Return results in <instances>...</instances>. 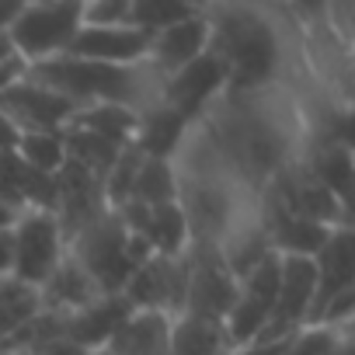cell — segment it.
I'll return each mask as SVG.
<instances>
[{
	"instance_id": "d4e9b609",
	"label": "cell",
	"mask_w": 355,
	"mask_h": 355,
	"mask_svg": "<svg viewBox=\"0 0 355 355\" xmlns=\"http://www.w3.org/2000/svg\"><path fill=\"white\" fill-rule=\"evenodd\" d=\"M192 15H202L192 0H132V15H129V25L143 28V32H160L174 21H185Z\"/></svg>"
},
{
	"instance_id": "8d00e7d4",
	"label": "cell",
	"mask_w": 355,
	"mask_h": 355,
	"mask_svg": "<svg viewBox=\"0 0 355 355\" xmlns=\"http://www.w3.org/2000/svg\"><path fill=\"white\" fill-rule=\"evenodd\" d=\"M251 4H261V8H268V11L286 15V0H251Z\"/></svg>"
},
{
	"instance_id": "2e32d148",
	"label": "cell",
	"mask_w": 355,
	"mask_h": 355,
	"mask_svg": "<svg viewBox=\"0 0 355 355\" xmlns=\"http://www.w3.org/2000/svg\"><path fill=\"white\" fill-rule=\"evenodd\" d=\"M101 296L105 293L87 279V272L70 254H63V261L53 268V275L39 286V310H49L56 317H70V313L91 306Z\"/></svg>"
},
{
	"instance_id": "4dcf8cb0",
	"label": "cell",
	"mask_w": 355,
	"mask_h": 355,
	"mask_svg": "<svg viewBox=\"0 0 355 355\" xmlns=\"http://www.w3.org/2000/svg\"><path fill=\"white\" fill-rule=\"evenodd\" d=\"M25 73H28V63H25L18 53L4 56V60H0V94L11 91L18 80H25Z\"/></svg>"
},
{
	"instance_id": "f1b7e54d",
	"label": "cell",
	"mask_w": 355,
	"mask_h": 355,
	"mask_svg": "<svg viewBox=\"0 0 355 355\" xmlns=\"http://www.w3.org/2000/svg\"><path fill=\"white\" fill-rule=\"evenodd\" d=\"M132 0H80V25L94 28H112V25H129Z\"/></svg>"
},
{
	"instance_id": "f35d334b",
	"label": "cell",
	"mask_w": 355,
	"mask_h": 355,
	"mask_svg": "<svg viewBox=\"0 0 355 355\" xmlns=\"http://www.w3.org/2000/svg\"><path fill=\"white\" fill-rule=\"evenodd\" d=\"M192 4H196V8H199V11H206V8H209V4H216V0H192Z\"/></svg>"
},
{
	"instance_id": "7a4b0ae2",
	"label": "cell",
	"mask_w": 355,
	"mask_h": 355,
	"mask_svg": "<svg viewBox=\"0 0 355 355\" xmlns=\"http://www.w3.org/2000/svg\"><path fill=\"white\" fill-rule=\"evenodd\" d=\"M209 53L220 60L227 91H261L289 84L293 63V21L251 0H216L206 11Z\"/></svg>"
},
{
	"instance_id": "484cf974",
	"label": "cell",
	"mask_w": 355,
	"mask_h": 355,
	"mask_svg": "<svg viewBox=\"0 0 355 355\" xmlns=\"http://www.w3.org/2000/svg\"><path fill=\"white\" fill-rule=\"evenodd\" d=\"M39 313V293L15 282V279H0V341L11 331H18L28 317Z\"/></svg>"
},
{
	"instance_id": "e0dca14e",
	"label": "cell",
	"mask_w": 355,
	"mask_h": 355,
	"mask_svg": "<svg viewBox=\"0 0 355 355\" xmlns=\"http://www.w3.org/2000/svg\"><path fill=\"white\" fill-rule=\"evenodd\" d=\"M171 313L160 310H129L115 334L108 338V355H167Z\"/></svg>"
},
{
	"instance_id": "52a82bcc",
	"label": "cell",
	"mask_w": 355,
	"mask_h": 355,
	"mask_svg": "<svg viewBox=\"0 0 355 355\" xmlns=\"http://www.w3.org/2000/svg\"><path fill=\"white\" fill-rule=\"evenodd\" d=\"M185 258V306L182 313H199V317H216L223 320L227 310L234 306L241 286L237 279L227 272L220 248H206V244H189Z\"/></svg>"
},
{
	"instance_id": "e575fe53",
	"label": "cell",
	"mask_w": 355,
	"mask_h": 355,
	"mask_svg": "<svg viewBox=\"0 0 355 355\" xmlns=\"http://www.w3.org/2000/svg\"><path fill=\"white\" fill-rule=\"evenodd\" d=\"M21 8H25L21 0H0V32H8L15 25V18H18Z\"/></svg>"
},
{
	"instance_id": "d590c367",
	"label": "cell",
	"mask_w": 355,
	"mask_h": 355,
	"mask_svg": "<svg viewBox=\"0 0 355 355\" xmlns=\"http://www.w3.org/2000/svg\"><path fill=\"white\" fill-rule=\"evenodd\" d=\"M18 213H21V209H15V206H8L4 199H0V230H11L15 220H18Z\"/></svg>"
},
{
	"instance_id": "4fadbf2b",
	"label": "cell",
	"mask_w": 355,
	"mask_h": 355,
	"mask_svg": "<svg viewBox=\"0 0 355 355\" xmlns=\"http://www.w3.org/2000/svg\"><path fill=\"white\" fill-rule=\"evenodd\" d=\"M300 164L317 178V182L341 202L352 209V182H355V153L352 143L341 139H320V136H303L300 146Z\"/></svg>"
},
{
	"instance_id": "d6986e66",
	"label": "cell",
	"mask_w": 355,
	"mask_h": 355,
	"mask_svg": "<svg viewBox=\"0 0 355 355\" xmlns=\"http://www.w3.org/2000/svg\"><path fill=\"white\" fill-rule=\"evenodd\" d=\"M167 355H234L223 320L199 317V313H174Z\"/></svg>"
},
{
	"instance_id": "7c38bea8",
	"label": "cell",
	"mask_w": 355,
	"mask_h": 355,
	"mask_svg": "<svg viewBox=\"0 0 355 355\" xmlns=\"http://www.w3.org/2000/svg\"><path fill=\"white\" fill-rule=\"evenodd\" d=\"M209 46V21L206 15H192L185 21H174L160 32L150 35V49H146V63L164 77L178 73L182 67H189L192 60H199Z\"/></svg>"
},
{
	"instance_id": "74e56055",
	"label": "cell",
	"mask_w": 355,
	"mask_h": 355,
	"mask_svg": "<svg viewBox=\"0 0 355 355\" xmlns=\"http://www.w3.org/2000/svg\"><path fill=\"white\" fill-rule=\"evenodd\" d=\"M11 53H15V46H11L8 32H0V60H4V56H11Z\"/></svg>"
},
{
	"instance_id": "277c9868",
	"label": "cell",
	"mask_w": 355,
	"mask_h": 355,
	"mask_svg": "<svg viewBox=\"0 0 355 355\" xmlns=\"http://www.w3.org/2000/svg\"><path fill=\"white\" fill-rule=\"evenodd\" d=\"M67 254L87 272V279L105 293L119 296L125 279L132 275V258H129V230L122 227L119 213L105 209L94 223H87L80 234L67 241Z\"/></svg>"
},
{
	"instance_id": "83f0119b",
	"label": "cell",
	"mask_w": 355,
	"mask_h": 355,
	"mask_svg": "<svg viewBox=\"0 0 355 355\" xmlns=\"http://www.w3.org/2000/svg\"><path fill=\"white\" fill-rule=\"evenodd\" d=\"M139 160H143V153H136L132 146H125V150L115 157V164L108 167L105 182H101V199H105L108 209H119L122 202H129V192H132V182H136Z\"/></svg>"
},
{
	"instance_id": "5bb4252c",
	"label": "cell",
	"mask_w": 355,
	"mask_h": 355,
	"mask_svg": "<svg viewBox=\"0 0 355 355\" xmlns=\"http://www.w3.org/2000/svg\"><path fill=\"white\" fill-rule=\"evenodd\" d=\"M313 268H317V296H313L310 320L331 296H338L345 289H355V234H352V223L334 227L327 234V241L313 254Z\"/></svg>"
},
{
	"instance_id": "603a6c76",
	"label": "cell",
	"mask_w": 355,
	"mask_h": 355,
	"mask_svg": "<svg viewBox=\"0 0 355 355\" xmlns=\"http://www.w3.org/2000/svg\"><path fill=\"white\" fill-rule=\"evenodd\" d=\"M67 125L87 129V132H98V136H105L119 146H129L132 129H136V112L122 108V105H84V108L73 112V119Z\"/></svg>"
},
{
	"instance_id": "ffe728a7",
	"label": "cell",
	"mask_w": 355,
	"mask_h": 355,
	"mask_svg": "<svg viewBox=\"0 0 355 355\" xmlns=\"http://www.w3.org/2000/svg\"><path fill=\"white\" fill-rule=\"evenodd\" d=\"M139 237L150 244V251H153L157 258H182V254L189 251V244H192L185 213H182V206H178V202L153 206V209H150V220H146V227H143Z\"/></svg>"
},
{
	"instance_id": "d6a6232c",
	"label": "cell",
	"mask_w": 355,
	"mask_h": 355,
	"mask_svg": "<svg viewBox=\"0 0 355 355\" xmlns=\"http://www.w3.org/2000/svg\"><path fill=\"white\" fill-rule=\"evenodd\" d=\"M18 136H21V129L8 115H0V153H11L18 146Z\"/></svg>"
},
{
	"instance_id": "44dd1931",
	"label": "cell",
	"mask_w": 355,
	"mask_h": 355,
	"mask_svg": "<svg viewBox=\"0 0 355 355\" xmlns=\"http://www.w3.org/2000/svg\"><path fill=\"white\" fill-rule=\"evenodd\" d=\"M129 202H139V206H150V209L178 202V171H174V164L157 160V157H143L139 167H136V182H132Z\"/></svg>"
},
{
	"instance_id": "9c48e42d",
	"label": "cell",
	"mask_w": 355,
	"mask_h": 355,
	"mask_svg": "<svg viewBox=\"0 0 355 355\" xmlns=\"http://www.w3.org/2000/svg\"><path fill=\"white\" fill-rule=\"evenodd\" d=\"M227 91V77L220 60L206 49L199 60H192L189 67H182L178 73L164 77L160 84V101L174 112H182L189 122H196L220 94Z\"/></svg>"
},
{
	"instance_id": "ba28073f",
	"label": "cell",
	"mask_w": 355,
	"mask_h": 355,
	"mask_svg": "<svg viewBox=\"0 0 355 355\" xmlns=\"http://www.w3.org/2000/svg\"><path fill=\"white\" fill-rule=\"evenodd\" d=\"M73 112H77L73 101L42 87L28 73L11 91L0 94V115H8L21 132H60V129H67Z\"/></svg>"
},
{
	"instance_id": "7402d4cb",
	"label": "cell",
	"mask_w": 355,
	"mask_h": 355,
	"mask_svg": "<svg viewBox=\"0 0 355 355\" xmlns=\"http://www.w3.org/2000/svg\"><path fill=\"white\" fill-rule=\"evenodd\" d=\"M63 146H67V160H73L77 167H84L87 174H94L98 182H105L108 167H112L115 157L125 150V146H119V143H112V139H105V136H98V132L73 129V125L63 129Z\"/></svg>"
},
{
	"instance_id": "3957f363",
	"label": "cell",
	"mask_w": 355,
	"mask_h": 355,
	"mask_svg": "<svg viewBox=\"0 0 355 355\" xmlns=\"http://www.w3.org/2000/svg\"><path fill=\"white\" fill-rule=\"evenodd\" d=\"M28 77L39 80L42 87L63 94L77 108L122 105L132 112H143L153 101H160V84H164L160 73L146 60L115 67V63H91V60H77V56H56L46 63H32Z\"/></svg>"
},
{
	"instance_id": "6da1fadb",
	"label": "cell",
	"mask_w": 355,
	"mask_h": 355,
	"mask_svg": "<svg viewBox=\"0 0 355 355\" xmlns=\"http://www.w3.org/2000/svg\"><path fill=\"white\" fill-rule=\"evenodd\" d=\"M192 129L213 160L248 189L261 192L300 153L306 136V112L289 84L261 91H223Z\"/></svg>"
},
{
	"instance_id": "ab89813d",
	"label": "cell",
	"mask_w": 355,
	"mask_h": 355,
	"mask_svg": "<svg viewBox=\"0 0 355 355\" xmlns=\"http://www.w3.org/2000/svg\"><path fill=\"white\" fill-rule=\"evenodd\" d=\"M334 355H355V345H345L341 352H334Z\"/></svg>"
},
{
	"instance_id": "f546056e",
	"label": "cell",
	"mask_w": 355,
	"mask_h": 355,
	"mask_svg": "<svg viewBox=\"0 0 355 355\" xmlns=\"http://www.w3.org/2000/svg\"><path fill=\"white\" fill-rule=\"evenodd\" d=\"M324 8L327 0H286V18L303 35H324Z\"/></svg>"
},
{
	"instance_id": "836d02e7",
	"label": "cell",
	"mask_w": 355,
	"mask_h": 355,
	"mask_svg": "<svg viewBox=\"0 0 355 355\" xmlns=\"http://www.w3.org/2000/svg\"><path fill=\"white\" fill-rule=\"evenodd\" d=\"M35 355H87L80 345H73V341H67V338H53L49 345H42Z\"/></svg>"
},
{
	"instance_id": "b9f144b4",
	"label": "cell",
	"mask_w": 355,
	"mask_h": 355,
	"mask_svg": "<svg viewBox=\"0 0 355 355\" xmlns=\"http://www.w3.org/2000/svg\"><path fill=\"white\" fill-rule=\"evenodd\" d=\"M21 4H39V0H21Z\"/></svg>"
},
{
	"instance_id": "1f68e13d",
	"label": "cell",
	"mask_w": 355,
	"mask_h": 355,
	"mask_svg": "<svg viewBox=\"0 0 355 355\" xmlns=\"http://www.w3.org/2000/svg\"><path fill=\"white\" fill-rule=\"evenodd\" d=\"M11 268H15V241L11 230H0V279H11Z\"/></svg>"
},
{
	"instance_id": "8992f818",
	"label": "cell",
	"mask_w": 355,
	"mask_h": 355,
	"mask_svg": "<svg viewBox=\"0 0 355 355\" xmlns=\"http://www.w3.org/2000/svg\"><path fill=\"white\" fill-rule=\"evenodd\" d=\"M11 241H15L11 279L39 293V286L53 275V268L67 254V237H63L56 216L42 213V209H21L11 227Z\"/></svg>"
},
{
	"instance_id": "30bf717a",
	"label": "cell",
	"mask_w": 355,
	"mask_h": 355,
	"mask_svg": "<svg viewBox=\"0 0 355 355\" xmlns=\"http://www.w3.org/2000/svg\"><path fill=\"white\" fill-rule=\"evenodd\" d=\"M105 209L108 206L101 199V182L94 174H87L84 167H77L73 160H67L56 171V209H53L63 237L70 241L87 223H94Z\"/></svg>"
},
{
	"instance_id": "4316f807",
	"label": "cell",
	"mask_w": 355,
	"mask_h": 355,
	"mask_svg": "<svg viewBox=\"0 0 355 355\" xmlns=\"http://www.w3.org/2000/svg\"><path fill=\"white\" fill-rule=\"evenodd\" d=\"M345 345H352V331H338V327H324V324H306L300 327L279 355H334Z\"/></svg>"
},
{
	"instance_id": "cb8c5ba5",
	"label": "cell",
	"mask_w": 355,
	"mask_h": 355,
	"mask_svg": "<svg viewBox=\"0 0 355 355\" xmlns=\"http://www.w3.org/2000/svg\"><path fill=\"white\" fill-rule=\"evenodd\" d=\"M18 160L32 171L56 174L67 164V146H63V129L60 132H21L15 146Z\"/></svg>"
},
{
	"instance_id": "ac0fdd59",
	"label": "cell",
	"mask_w": 355,
	"mask_h": 355,
	"mask_svg": "<svg viewBox=\"0 0 355 355\" xmlns=\"http://www.w3.org/2000/svg\"><path fill=\"white\" fill-rule=\"evenodd\" d=\"M132 306L122 300V296H101L94 300L91 306L70 313L63 320V338L80 345L84 352H94V348H105L108 338L115 334V327L122 324V317L129 313Z\"/></svg>"
},
{
	"instance_id": "8fae6325",
	"label": "cell",
	"mask_w": 355,
	"mask_h": 355,
	"mask_svg": "<svg viewBox=\"0 0 355 355\" xmlns=\"http://www.w3.org/2000/svg\"><path fill=\"white\" fill-rule=\"evenodd\" d=\"M146 49H150V32H143L136 25H112V28L80 25V32L73 35V42H70V49L63 56L129 67V63H143Z\"/></svg>"
},
{
	"instance_id": "5b68a950",
	"label": "cell",
	"mask_w": 355,
	"mask_h": 355,
	"mask_svg": "<svg viewBox=\"0 0 355 355\" xmlns=\"http://www.w3.org/2000/svg\"><path fill=\"white\" fill-rule=\"evenodd\" d=\"M80 32V0H39L25 4L8 28L15 53L32 67L56 60L70 49L73 35Z\"/></svg>"
},
{
	"instance_id": "9a60e30c",
	"label": "cell",
	"mask_w": 355,
	"mask_h": 355,
	"mask_svg": "<svg viewBox=\"0 0 355 355\" xmlns=\"http://www.w3.org/2000/svg\"><path fill=\"white\" fill-rule=\"evenodd\" d=\"M189 119L182 112L167 108L164 101H153L150 108L136 112V129L129 146L143 157H157V160H174V153L182 150L185 136H189Z\"/></svg>"
},
{
	"instance_id": "60d3db41",
	"label": "cell",
	"mask_w": 355,
	"mask_h": 355,
	"mask_svg": "<svg viewBox=\"0 0 355 355\" xmlns=\"http://www.w3.org/2000/svg\"><path fill=\"white\" fill-rule=\"evenodd\" d=\"M4 355H35V352H4Z\"/></svg>"
}]
</instances>
